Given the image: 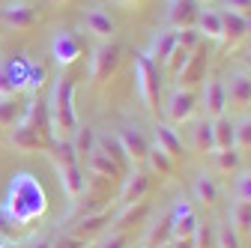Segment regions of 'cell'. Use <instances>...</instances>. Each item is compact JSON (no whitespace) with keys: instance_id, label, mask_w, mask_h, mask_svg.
Wrapping results in <instances>:
<instances>
[{"instance_id":"cell-1","label":"cell","mask_w":251,"mask_h":248,"mask_svg":"<svg viewBox=\"0 0 251 248\" xmlns=\"http://www.w3.org/2000/svg\"><path fill=\"white\" fill-rule=\"evenodd\" d=\"M48 212V195L36 174L15 171L9 176L6 195L0 200V219H6L9 227H27L30 222L42 219Z\"/></svg>"},{"instance_id":"cell-2","label":"cell","mask_w":251,"mask_h":248,"mask_svg":"<svg viewBox=\"0 0 251 248\" xmlns=\"http://www.w3.org/2000/svg\"><path fill=\"white\" fill-rule=\"evenodd\" d=\"M51 123H48V108L36 99V96H30L18 123L12 126L9 132V144L15 149H24V152H36V149H48L51 144Z\"/></svg>"},{"instance_id":"cell-3","label":"cell","mask_w":251,"mask_h":248,"mask_svg":"<svg viewBox=\"0 0 251 248\" xmlns=\"http://www.w3.org/2000/svg\"><path fill=\"white\" fill-rule=\"evenodd\" d=\"M48 123H51V138L54 141H72L78 123L75 111V78L72 75H60L51 87V99H48Z\"/></svg>"},{"instance_id":"cell-4","label":"cell","mask_w":251,"mask_h":248,"mask_svg":"<svg viewBox=\"0 0 251 248\" xmlns=\"http://www.w3.org/2000/svg\"><path fill=\"white\" fill-rule=\"evenodd\" d=\"M135 87H138V96H141L144 108L150 114H159L162 78H159V66H155L147 54H135Z\"/></svg>"},{"instance_id":"cell-5","label":"cell","mask_w":251,"mask_h":248,"mask_svg":"<svg viewBox=\"0 0 251 248\" xmlns=\"http://www.w3.org/2000/svg\"><path fill=\"white\" fill-rule=\"evenodd\" d=\"M120 57H123V48L117 42L108 39V42L96 45V48H93V54H90V81L93 84L108 81L120 69Z\"/></svg>"},{"instance_id":"cell-6","label":"cell","mask_w":251,"mask_h":248,"mask_svg":"<svg viewBox=\"0 0 251 248\" xmlns=\"http://www.w3.org/2000/svg\"><path fill=\"white\" fill-rule=\"evenodd\" d=\"M203 105V117L206 120H218V117H225L227 111V96H225V81L218 78V75H209L203 78V87H201V99Z\"/></svg>"},{"instance_id":"cell-7","label":"cell","mask_w":251,"mask_h":248,"mask_svg":"<svg viewBox=\"0 0 251 248\" xmlns=\"http://www.w3.org/2000/svg\"><path fill=\"white\" fill-rule=\"evenodd\" d=\"M84 54V42L78 33H72V30H57L54 39H51V57L54 63L63 69V66H72L75 60Z\"/></svg>"},{"instance_id":"cell-8","label":"cell","mask_w":251,"mask_h":248,"mask_svg":"<svg viewBox=\"0 0 251 248\" xmlns=\"http://www.w3.org/2000/svg\"><path fill=\"white\" fill-rule=\"evenodd\" d=\"M198 111V93L195 90H182L176 87L171 96H168V105H165V117L168 123H176V126H182V123H188L195 117Z\"/></svg>"},{"instance_id":"cell-9","label":"cell","mask_w":251,"mask_h":248,"mask_svg":"<svg viewBox=\"0 0 251 248\" xmlns=\"http://www.w3.org/2000/svg\"><path fill=\"white\" fill-rule=\"evenodd\" d=\"M171 230H174V239H195V233H198V212H195L192 203L182 200V198L171 209Z\"/></svg>"},{"instance_id":"cell-10","label":"cell","mask_w":251,"mask_h":248,"mask_svg":"<svg viewBox=\"0 0 251 248\" xmlns=\"http://www.w3.org/2000/svg\"><path fill=\"white\" fill-rule=\"evenodd\" d=\"M198 12H201L198 0H168L165 21H168L171 30H185V27L198 24Z\"/></svg>"},{"instance_id":"cell-11","label":"cell","mask_w":251,"mask_h":248,"mask_svg":"<svg viewBox=\"0 0 251 248\" xmlns=\"http://www.w3.org/2000/svg\"><path fill=\"white\" fill-rule=\"evenodd\" d=\"M114 138L120 141V147H123V152H126V159H129L132 168H144L147 165V149H150V144H147V138L141 132H135V129H120V132H114Z\"/></svg>"},{"instance_id":"cell-12","label":"cell","mask_w":251,"mask_h":248,"mask_svg":"<svg viewBox=\"0 0 251 248\" xmlns=\"http://www.w3.org/2000/svg\"><path fill=\"white\" fill-rule=\"evenodd\" d=\"M225 96H227V108L233 111L251 108V72H233L225 81Z\"/></svg>"},{"instance_id":"cell-13","label":"cell","mask_w":251,"mask_h":248,"mask_svg":"<svg viewBox=\"0 0 251 248\" xmlns=\"http://www.w3.org/2000/svg\"><path fill=\"white\" fill-rule=\"evenodd\" d=\"M54 171H57V176H60L63 192H66L72 200H78V198L87 192V174H84V168H81L78 162H72V165H57Z\"/></svg>"},{"instance_id":"cell-14","label":"cell","mask_w":251,"mask_h":248,"mask_svg":"<svg viewBox=\"0 0 251 248\" xmlns=\"http://www.w3.org/2000/svg\"><path fill=\"white\" fill-rule=\"evenodd\" d=\"M150 189V174L141 171V168H132L129 176H123V189H120V206L126 203H135V200H144Z\"/></svg>"},{"instance_id":"cell-15","label":"cell","mask_w":251,"mask_h":248,"mask_svg":"<svg viewBox=\"0 0 251 248\" xmlns=\"http://www.w3.org/2000/svg\"><path fill=\"white\" fill-rule=\"evenodd\" d=\"M222 24H225V39H222V45H225L227 51L239 48V45L248 39V33H251V24H248L245 18L227 12V9H222Z\"/></svg>"},{"instance_id":"cell-16","label":"cell","mask_w":251,"mask_h":248,"mask_svg":"<svg viewBox=\"0 0 251 248\" xmlns=\"http://www.w3.org/2000/svg\"><path fill=\"white\" fill-rule=\"evenodd\" d=\"M0 18H3L9 27H15V30H27V27L36 24V9L30 3H24V0H12V3H6L3 9H0Z\"/></svg>"},{"instance_id":"cell-17","label":"cell","mask_w":251,"mask_h":248,"mask_svg":"<svg viewBox=\"0 0 251 248\" xmlns=\"http://www.w3.org/2000/svg\"><path fill=\"white\" fill-rule=\"evenodd\" d=\"M152 138H155L152 144L159 147L162 152H168L174 162H179V159H182V152H185V149H182V138L176 135V129L171 126V123H155Z\"/></svg>"},{"instance_id":"cell-18","label":"cell","mask_w":251,"mask_h":248,"mask_svg":"<svg viewBox=\"0 0 251 248\" xmlns=\"http://www.w3.org/2000/svg\"><path fill=\"white\" fill-rule=\"evenodd\" d=\"M84 30H87L90 36H96V39L108 42L111 33H114V18H111L102 6H93V9L84 12Z\"/></svg>"},{"instance_id":"cell-19","label":"cell","mask_w":251,"mask_h":248,"mask_svg":"<svg viewBox=\"0 0 251 248\" xmlns=\"http://www.w3.org/2000/svg\"><path fill=\"white\" fill-rule=\"evenodd\" d=\"M174 48H176V30L165 27V30H159V33L152 36V42H150V48H147L144 54L152 60V63H165Z\"/></svg>"},{"instance_id":"cell-20","label":"cell","mask_w":251,"mask_h":248,"mask_svg":"<svg viewBox=\"0 0 251 248\" xmlns=\"http://www.w3.org/2000/svg\"><path fill=\"white\" fill-rule=\"evenodd\" d=\"M198 33L212 39V42H222L225 39V24H222V9H201L198 12Z\"/></svg>"},{"instance_id":"cell-21","label":"cell","mask_w":251,"mask_h":248,"mask_svg":"<svg viewBox=\"0 0 251 248\" xmlns=\"http://www.w3.org/2000/svg\"><path fill=\"white\" fill-rule=\"evenodd\" d=\"M111 222H114V215H111L108 209H105V212H96V215H84V219H78V224H75V230H72V233L90 242L93 236H99Z\"/></svg>"},{"instance_id":"cell-22","label":"cell","mask_w":251,"mask_h":248,"mask_svg":"<svg viewBox=\"0 0 251 248\" xmlns=\"http://www.w3.org/2000/svg\"><path fill=\"white\" fill-rule=\"evenodd\" d=\"M171 239H174V230H171V212H162L159 222H152V224L147 227L144 245H147V248H165Z\"/></svg>"},{"instance_id":"cell-23","label":"cell","mask_w":251,"mask_h":248,"mask_svg":"<svg viewBox=\"0 0 251 248\" xmlns=\"http://www.w3.org/2000/svg\"><path fill=\"white\" fill-rule=\"evenodd\" d=\"M87 171H90L93 176H102V179H114V176H120V174H123V171L114 165V159H111V156H105L99 147L87 156Z\"/></svg>"},{"instance_id":"cell-24","label":"cell","mask_w":251,"mask_h":248,"mask_svg":"<svg viewBox=\"0 0 251 248\" xmlns=\"http://www.w3.org/2000/svg\"><path fill=\"white\" fill-rule=\"evenodd\" d=\"M203 81V57L198 54V51H192V57H188V63L179 69V75H176V87H182V90H192L195 84H201Z\"/></svg>"},{"instance_id":"cell-25","label":"cell","mask_w":251,"mask_h":248,"mask_svg":"<svg viewBox=\"0 0 251 248\" xmlns=\"http://www.w3.org/2000/svg\"><path fill=\"white\" fill-rule=\"evenodd\" d=\"M212 138H215V149H233L236 123H233L230 117H218V120H212Z\"/></svg>"},{"instance_id":"cell-26","label":"cell","mask_w":251,"mask_h":248,"mask_svg":"<svg viewBox=\"0 0 251 248\" xmlns=\"http://www.w3.org/2000/svg\"><path fill=\"white\" fill-rule=\"evenodd\" d=\"M230 227L239 236H251V200H233L230 203Z\"/></svg>"},{"instance_id":"cell-27","label":"cell","mask_w":251,"mask_h":248,"mask_svg":"<svg viewBox=\"0 0 251 248\" xmlns=\"http://www.w3.org/2000/svg\"><path fill=\"white\" fill-rule=\"evenodd\" d=\"M3 66V72H6V78L15 84V90L21 93L24 87H27V69H30V60L24 57V54H18V57H12V60H6V63H0Z\"/></svg>"},{"instance_id":"cell-28","label":"cell","mask_w":251,"mask_h":248,"mask_svg":"<svg viewBox=\"0 0 251 248\" xmlns=\"http://www.w3.org/2000/svg\"><path fill=\"white\" fill-rule=\"evenodd\" d=\"M192 141H195V149L198 152H215V138H212V120H201L195 123L192 129Z\"/></svg>"},{"instance_id":"cell-29","label":"cell","mask_w":251,"mask_h":248,"mask_svg":"<svg viewBox=\"0 0 251 248\" xmlns=\"http://www.w3.org/2000/svg\"><path fill=\"white\" fill-rule=\"evenodd\" d=\"M147 168L152 174H159V176H171L174 174V159L168 156V152H162L155 144H150V149H147Z\"/></svg>"},{"instance_id":"cell-30","label":"cell","mask_w":251,"mask_h":248,"mask_svg":"<svg viewBox=\"0 0 251 248\" xmlns=\"http://www.w3.org/2000/svg\"><path fill=\"white\" fill-rule=\"evenodd\" d=\"M72 147L78 152V159H87L93 149H96V129L93 126H78L72 135Z\"/></svg>"},{"instance_id":"cell-31","label":"cell","mask_w":251,"mask_h":248,"mask_svg":"<svg viewBox=\"0 0 251 248\" xmlns=\"http://www.w3.org/2000/svg\"><path fill=\"white\" fill-rule=\"evenodd\" d=\"M195 200H201L203 206H212L218 200V185L209 174H198L195 179Z\"/></svg>"},{"instance_id":"cell-32","label":"cell","mask_w":251,"mask_h":248,"mask_svg":"<svg viewBox=\"0 0 251 248\" xmlns=\"http://www.w3.org/2000/svg\"><path fill=\"white\" fill-rule=\"evenodd\" d=\"M209 156H212L215 171H222V174H236L239 165H242V156L236 149H215V152H209Z\"/></svg>"},{"instance_id":"cell-33","label":"cell","mask_w":251,"mask_h":248,"mask_svg":"<svg viewBox=\"0 0 251 248\" xmlns=\"http://www.w3.org/2000/svg\"><path fill=\"white\" fill-rule=\"evenodd\" d=\"M147 215V203L144 200H135V203H126L120 215H114V230H123L126 224H132V222H141Z\"/></svg>"},{"instance_id":"cell-34","label":"cell","mask_w":251,"mask_h":248,"mask_svg":"<svg viewBox=\"0 0 251 248\" xmlns=\"http://www.w3.org/2000/svg\"><path fill=\"white\" fill-rule=\"evenodd\" d=\"M21 117V105L15 102V96L0 99V129H12Z\"/></svg>"},{"instance_id":"cell-35","label":"cell","mask_w":251,"mask_h":248,"mask_svg":"<svg viewBox=\"0 0 251 248\" xmlns=\"http://www.w3.org/2000/svg\"><path fill=\"white\" fill-rule=\"evenodd\" d=\"M233 149L239 152V156H245V152H251V117L239 120L236 123V138H233Z\"/></svg>"},{"instance_id":"cell-36","label":"cell","mask_w":251,"mask_h":248,"mask_svg":"<svg viewBox=\"0 0 251 248\" xmlns=\"http://www.w3.org/2000/svg\"><path fill=\"white\" fill-rule=\"evenodd\" d=\"M45 78H48V72H45V66L42 63H30V69H27V93L30 96H36V93L45 87Z\"/></svg>"},{"instance_id":"cell-37","label":"cell","mask_w":251,"mask_h":248,"mask_svg":"<svg viewBox=\"0 0 251 248\" xmlns=\"http://www.w3.org/2000/svg\"><path fill=\"white\" fill-rule=\"evenodd\" d=\"M215 245L218 248H242L239 245V233L230 224H218L215 227Z\"/></svg>"},{"instance_id":"cell-38","label":"cell","mask_w":251,"mask_h":248,"mask_svg":"<svg viewBox=\"0 0 251 248\" xmlns=\"http://www.w3.org/2000/svg\"><path fill=\"white\" fill-rule=\"evenodd\" d=\"M201 33H198V27H185V30H176V45L185 48V51H198L201 45Z\"/></svg>"},{"instance_id":"cell-39","label":"cell","mask_w":251,"mask_h":248,"mask_svg":"<svg viewBox=\"0 0 251 248\" xmlns=\"http://www.w3.org/2000/svg\"><path fill=\"white\" fill-rule=\"evenodd\" d=\"M188 57H192V51H185V48H179V45L171 51V57L165 60V63H168V72H171L174 78H176V75H179V69L188 63Z\"/></svg>"},{"instance_id":"cell-40","label":"cell","mask_w":251,"mask_h":248,"mask_svg":"<svg viewBox=\"0 0 251 248\" xmlns=\"http://www.w3.org/2000/svg\"><path fill=\"white\" fill-rule=\"evenodd\" d=\"M225 9L239 15V18H245L251 24V0H225Z\"/></svg>"},{"instance_id":"cell-41","label":"cell","mask_w":251,"mask_h":248,"mask_svg":"<svg viewBox=\"0 0 251 248\" xmlns=\"http://www.w3.org/2000/svg\"><path fill=\"white\" fill-rule=\"evenodd\" d=\"M90 242L87 239H81V236H75V233H63L57 242H51V248H87Z\"/></svg>"},{"instance_id":"cell-42","label":"cell","mask_w":251,"mask_h":248,"mask_svg":"<svg viewBox=\"0 0 251 248\" xmlns=\"http://www.w3.org/2000/svg\"><path fill=\"white\" fill-rule=\"evenodd\" d=\"M99 248H129V236H126L123 230H111V233L102 239Z\"/></svg>"},{"instance_id":"cell-43","label":"cell","mask_w":251,"mask_h":248,"mask_svg":"<svg viewBox=\"0 0 251 248\" xmlns=\"http://www.w3.org/2000/svg\"><path fill=\"white\" fill-rule=\"evenodd\" d=\"M236 200H251V174H242L236 179Z\"/></svg>"},{"instance_id":"cell-44","label":"cell","mask_w":251,"mask_h":248,"mask_svg":"<svg viewBox=\"0 0 251 248\" xmlns=\"http://www.w3.org/2000/svg\"><path fill=\"white\" fill-rule=\"evenodd\" d=\"M9 96H18V90H15V84L6 78L3 66H0V99H9Z\"/></svg>"},{"instance_id":"cell-45","label":"cell","mask_w":251,"mask_h":248,"mask_svg":"<svg viewBox=\"0 0 251 248\" xmlns=\"http://www.w3.org/2000/svg\"><path fill=\"white\" fill-rule=\"evenodd\" d=\"M174 248H198L195 239H174Z\"/></svg>"},{"instance_id":"cell-46","label":"cell","mask_w":251,"mask_h":248,"mask_svg":"<svg viewBox=\"0 0 251 248\" xmlns=\"http://www.w3.org/2000/svg\"><path fill=\"white\" fill-rule=\"evenodd\" d=\"M117 3H123V6H135V3H141V0H117Z\"/></svg>"},{"instance_id":"cell-47","label":"cell","mask_w":251,"mask_h":248,"mask_svg":"<svg viewBox=\"0 0 251 248\" xmlns=\"http://www.w3.org/2000/svg\"><path fill=\"white\" fill-rule=\"evenodd\" d=\"M245 66H248V72H251V51H248V57H245Z\"/></svg>"},{"instance_id":"cell-48","label":"cell","mask_w":251,"mask_h":248,"mask_svg":"<svg viewBox=\"0 0 251 248\" xmlns=\"http://www.w3.org/2000/svg\"><path fill=\"white\" fill-rule=\"evenodd\" d=\"M36 248H51V242H42V245H36Z\"/></svg>"},{"instance_id":"cell-49","label":"cell","mask_w":251,"mask_h":248,"mask_svg":"<svg viewBox=\"0 0 251 248\" xmlns=\"http://www.w3.org/2000/svg\"><path fill=\"white\" fill-rule=\"evenodd\" d=\"M0 248H6V242H3V233H0Z\"/></svg>"},{"instance_id":"cell-50","label":"cell","mask_w":251,"mask_h":248,"mask_svg":"<svg viewBox=\"0 0 251 248\" xmlns=\"http://www.w3.org/2000/svg\"><path fill=\"white\" fill-rule=\"evenodd\" d=\"M51 3H66V0H51Z\"/></svg>"},{"instance_id":"cell-51","label":"cell","mask_w":251,"mask_h":248,"mask_svg":"<svg viewBox=\"0 0 251 248\" xmlns=\"http://www.w3.org/2000/svg\"><path fill=\"white\" fill-rule=\"evenodd\" d=\"M198 3H212V0H198Z\"/></svg>"}]
</instances>
